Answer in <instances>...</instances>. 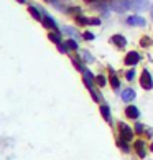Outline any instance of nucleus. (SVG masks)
Here are the masks:
<instances>
[{"label":"nucleus","mask_w":153,"mask_h":160,"mask_svg":"<svg viewBox=\"0 0 153 160\" xmlns=\"http://www.w3.org/2000/svg\"><path fill=\"white\" fill-rule=\"evenodd\" d=\"M110 7H112L115 12H127L132 7V2L130 0H115V2H112Z\"/></svg>","instance_id":"1"},{"label":"nucleus","mask_w":153,"mask_h":160,"mask_svg":"<svg viewBox=\"0 0 153 160\" xmlns=\"http://www.w3.org/2000/svg\"><path fill=\"white\" fill-rule=\"evenodd\" d=\"M140 84H142L143 89H151L153 88V81H151V76L148 71H143L142 73V78H140Z\"/></svg>","instance_id":"2"},{"label":"nucleus","mask_w":153,"mask_h":160,"mask_svg":"<svg viewBox=\"0 0 153 160\" xmlns=\"http://www.w3.org/2000/svg\"><path fill=\"white\" fill-rule=\"evenodd\" d=\"M120 137L123 139V140H132V137H133V132L130 130V127L127 126V124H120Z\"/></svg>","instance_id":"3"},{"label":"nucleus","mask_w":153,"mask_h":160,"mask_svg":"<svg viewBox=\"0 0 153 160\" xmlns=\"http://www.w3.org/2000/svg\"><path fill=\"white\" fill-rule=\"evenodd\" d=\"M140 60V56H138V53L137 51H130V53H127V56H125V64H128V66H133V64H137Z\"/></svg>","instance_id":"4"},{"label":"nucleus","mask_w":153,"mask_h":160,"mask_svg":"<svg viewBox=\"0 0 153 160\" xmlns=\"http://www.w3.org/2000/svg\"><path fill=\"white\" fill-rule=\"evenodd\" d=\"M127 23L132 27H143L145 25V18H142V17L138 15H133V17H128L127 18Z\"/></svg>","instance_id":"5"},{"label":"nucleus","mask_w":153,"mask_h":160,"mask_svg":"<svg viewBox=\"0 0 153 160\" xmlns=\"http://www.w3.org/2000/svg\"><path fill=\"white\" fill-rule=\"evenodd\" d=\"M82 76H84V79H86V86L87 88H92V82L96 81V78L91 74V71L84 68V69H82Z\"/></svg>","instance_id":"6"},{"label":"nucleus","mask_w":153,"mask_h":160,"mask_svg":"<svg viewBox=\"0 0 153 160\" xmlns=\"http://www.w3.org/2000/svg\"><path fill=\"white\" fill-rule=\"evenodd\" d=\"M122 99L125 101V102H130L132 99H135V91L130 89V88H128V89H123L122 91Z\"/></svg>","instance_id":"7"},{"label":"nucleus","mask_w":153,"mask_h":160,"mask_svg":"<svg viewBox=\"0 0 153 160\" xmlns=\"http://www.w3.org/2000/svg\"><path fill=\"white\" fill-rule=\"evenodd\" d=\"M132 7H135L137 10H146L148 8V0H133Z\"/></svg>","instance_id":"8"},{"label":"nucleus","mask_w":153,"mask_h":160,"mask_svg":"<svg viewBox=\"0 0 153 160\" xmlns=\"http://www.w3.org/2000/svg\"><path fill=\"white\" fill-rule=\"evenodd\" d=\"M43 25H45L46 28H51V30H58V27H56L55 20H53L51 17H48V15H45V18H43Z\"/></svg>","instance_id":"9"},{"label":"nucleus","mask_w":153,"mask_h":160,"mask_svg":"<svg viewBox=\"0 0 153 160\" xmlns=\"http://www.w3.org/2000/svg\"><path fill=\"white\" fill-rule=\"evenodd\" d=\"M125 114H127V117H130V119H137L138 117V109L135 108V106H128V108L125 109Z\"/></svg>","instance_id":"10"},{"label":"nucleus","mask_w":153,"mask_h":160,"mask_svg":"<svg viewBox=\"0 0 153 160\" xmlns=\"http://www.w3.org/2000/svg\"><path fill=\"white\" fill-rule=\"evenodd\" d=\"M112 43H115L117 46H122V48H123V46L127 45V40L123 38L122 35H114V37H112Z\"/></svg>","instance_id":"11"},{"label":"nucleus","mask_w":153,"mask_h":160,"mask_svg":"<svg viewBox=\"0 0 153 160\" xmlns=\"http://www.w3.org/2000/svg\"><path fill=\"white\" fill-rule=\"evenodd\" d=\"M135 149H137V152H138V157H145V144H143V142L142 140H137V142H135Z\"/></svg>","instance_id":"12"},{"label":"nucleus","mask_w":153,"mask_h":160,"mask_svg":"<svg viewBox=\"0 0 153 160\" xmlns=\"http://www.w3.org/2000/svg\"><path fill=\"white\" fill-rule=\"evenodd\" d=\"M101 114L102 117L107 122H110V111H109V106H101Z\"/></svg>","instance_id":"13"},{"label":"nucleus","mask_w":153,"mask_h":160,"mask_svg":"<svg viewBox=\"0 0 153 160\" xmlns=\"http://www.w3.org/2000/svg\"><path fill=\"white\" fill-rule=\"evenodd\" d=\"M48 38L51 40V41H55L56 45H60L61 43V38H60V33H50L48 35Z\"/></svg>","instance_id":"14"},{"label":"nucleus","mask_w":153,"mask_h":160,"mask_svg":"<svg viewBox=\"0 0 153 160\" xmlns=\"http://www.w3.org/2000/svg\"><path fill=\"white\" fill-rule=\"evenodd\" d=\"M28 12L33 15V18H36V20H41V15H40V12L35 8V7H28Z\"/></svg>","instance_id":"15"},{"label":"nucleus","mask_w":153,"mask_h":160,"mask_svg":"<svg viewBox=\"0 0 153 160\" xmlns=\"http://www.w3.org/2000/svg\"><path fill=\"white\" fill-rule=\"evenodd\" d=\"M64 45H66L69 50H78V43H76L74 40H68V41H66V43H64Z\"/></svg>","instance_id":"16"},{"label":"nucleus","mask_w":153,"mask_h":160,"mask_svg":"<svg viewBox=\"0 0 153 160\" xmlns=\"http://www.w3.org/2000/svg\"><path fill=\"white\" fill-rule=\"evenodd\" d=\"M76 20H78V23H79V25H89V20H87L86 18V17H76Z\"/></svg>","instance_id":"17"},{"label":"nucleus","mask_w":153,"mask_h":160,"mask_svg":"<svg viewBox=\"0 0 153 160\" xmlns=\"http://www.w3.org/2000/svg\"><path fill=\"white\" fill-rule=\"evenodd\" d=\"M82 58H84V61H87V63H92V61H94L92 56H91L87 51H82Z\"/></svg>","instance_id":"18"},{"label":"nucleus","mask_w":153,"mask_h":160,"mask_svg":"<svg viewBox=\"0 0 153 160\" xmlns=\"http://www.w3.org/2000/svg\"><path fill=\"white\" fill-rule=\"evenodd\" d=\"M110 82H112V88H114V89H117V88H119V79H117V76L112 74V78H110Z\"/></svg>","instance_id":"19"},{"label":"nucleus","mask_w":153,"mask_h":160,"mask_svg":"<svg viewBox=\"0 0 153 160\" xmlns=\"http://www.w3.org/2000/svg\"><path fill=\"white\" fill-rule=\"evenodd\" d=\"M73 64H74V66L78 68V69L81 71V73H82V69H84V68H82V64L79 63V60H78V58H73Z\"/></svg>","instance_id":"20"},{"label":"nucleus","mask_w":153,"mask_h":160,"mask_svg":"<svg viewBox=\"0 0 153 160\" xmlns=\"http://www.w3.org/2000/svg\"><path fill=\"white\" fill-rule=\"evenodd\" d=\"M140 43H142V46H150L151 40H150L148 37H143V38H142V41H140Z\"/></svg>","instance_id":"21"},{"label":"nucleus","mask_w":153,"mask_h":160,"mask_svg":"<svg viewBox=\"0 0 153 160\" xmlns=\"http://www.w3.org/2000/svg\"><path fill=\"white\" fill-rule=\"evenodd\" d=\"M119 145H120V149H122L123 152H130V150H128V145L125 144V140H120V142H119Z\"/></svg>","instance_id":"22"},{"label":"nucleus","mask_w":153,"mask_h":160,"mask_svg":"<svg viewBox=\"0 0 153 160\" xmlns=\"http://www.w3.org/2000/svg\"><path fill=\"white\" fill-rule=\"evenodd\" d=\"M96 81H97L99 86H105V78H104V76H97Z\"/></svg>","instance_id":"23"},{"label":"nucleus","mask_w":153,"mask_h":160,"mask_svg":"<svg viewBox=\"0 0 153 160\" xmlns=\"http://www.w3.org/2000/svg\"><path fill=\"white\" fill-rule=\"evenodd\" d=\"M133 78H135V69H130V71L127 73V79H128V81H132Z\"/></svg>","instance_id":"24"},{"label":"nucleus","mask_w":153,"mask_h":160,"mask_svg":"<svg viewBox=\"0 0 153 160\" xmlns=\"http://www.w3.org/2000/svg\"><path fill=\"white\" fill-rule=\"evenodd\" d=\"M89 25H101V20H99V18H91Z\"/></svg>","instance_id":"25"},{"label":"nucleus","mask_w":153,"mask_h":160,"mask_svg":"<svg viewBox=\"0 0 153 160\" xmlns=\"http://www.w3.org/2000/svg\"><path fill=\"white\" fill-rule=\"evenodd\" d=\"M84 38H86V40H94V35L89 33V32H86V33H84Z\"/></svg>","instance_id":"26"},{"label":"nucleus","mask_w":153,"mask_h":160,"mask_svg":"<svg viewBox=\"0 0 153 160\" xmlns=\"http://www.w3.org/2000/svg\"><path fill=\"white\" fill-rule=\"evenodd\" d=\"M135 130H137V132L140 134V132L143 130V126H142V124H137V126H135Z\"/></svg>","instance_id":"27"},{"label":"nucleus","mask_w":153,"mask_h":160,"mask_svg":"<svg viewBox=\"0 0 153 160\" xmlns=\"http://www.w3.org/2000/svg\"><path fill=\"white\" fill-rule=\"evenodd\" d=\"M17 2H20V3H23V2H25V0H17Z\"/></svg>","instance_id":"28"},{"label":"nucleus","mask_w":153,"mask_h":160,"mask_svg":"<svg viewBox=\"0 0 153 160\" xmlns=\"http://www.w3.org/2000/svg\"><path fill=\"white\" fill-rule=\"evenodd\" d=\"M150 150H153V144H151V145H150Z\"/></svg>","instance_id":"29"},{"label":"nucleus","mask_w":153,"mask_h":160,"mask_svg":"<svg viewBox=\"0 0 153 160\" xmlns=\"http://www.w3.org/2000/svg\"><path fill=\"white\" fill-rule=\"evenodd\" d=\"M151 17H153V7H151Z\"/></svg>","instance_id":"30"}]
</instances>
